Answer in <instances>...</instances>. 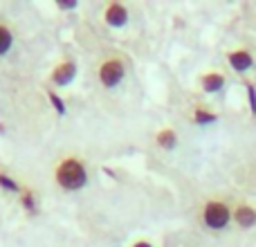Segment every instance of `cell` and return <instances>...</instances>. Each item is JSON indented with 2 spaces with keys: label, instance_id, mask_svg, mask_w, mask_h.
<instances>
[{
  "label": "cell",
  "instance_id": "cell-3",
  "mask_svg": "<svg viewBox=\"0 0 256 247\" xmlns=\"http://www.w3.org/2000/svg\"><path fill=\"white\" fill-rule=\"evenodd\" d=\"M99 76H102V84L106 88H112V86H117L124 79V66L120 61H106L102 66V70H99Z\"/></svg>",
  "mask_w": 256,
  "mask_h": 247
},
{
  "label": "cell",
  "instance_id": "cell-2",
  "mask_svg": "<svg viewBox=\"0 0 256 247\" xmlns=\"http://www.w3.org/2000/svg\"><path fill=\"white\" fill-rule=\"evenodd\" d=\"M204 222L212 230H222L230 222V209L222 202H209L204 207Z\"/></svg>",
  "mask_w": 256,
  "mask_h": 247
},
{
  "label": "cell",
  "instance_id": "cell-16",
  "mask_svg": "<svg viewBox=\"0 0 256 247\" xmlns=\"http://www.w3.org/2000/svg\"><path fill=\"white\" fill-rule=\"evenodd\" d=\"M132 247H153V245H148V243H137V245H132Z\"/></svg>",
  "mask_w": 256,
  "mask_h": 247
},
{
  "label": "cell",
  "instance_id": "cell-11",
  "mask_svg": "<svg viewBox=\"0 0 256 247\" xmlns=\"http://www.w3.org/2000/svg\"><path fill=\"white\" fill-rule=\"evenodd\" d=\"M196 122L198 124H212V122H216V115H209V112H204V110H196Z\"/></svg>",
  "mask_w": 256,
  "mask_h": 247
},
{
  "label": "cell",
  "instance_id": "cell-7",
  "mask_svg": "<svg viewBox=\"0 0 256 247\" xmlns=\"http://www.w3.org/2000/svg\"><path fill=\"white\" fill-rule=\"evenodd\" d=\"M236 222L243 227H252L256 222V212L250 207H238L236 209Z\"/></svg>",
  "mask_w": 256,
  "mask_h": 247
},
{
  "label": "cell",
  "instance_id": "cell-6",
  "mask_svg": "<svg viewBox=\"0 0 256 247\" xmlns=\"http://www.w3.org/2000/svg\"><path fill=\"white\" fill-rule=\"evenodd\" d=\"M230 63H232V68L245 72L252 68L254 61H252V56H250V52H234V54H230Z\"/></svg>",
  "mask_w": 256,
  "mask_h": 247
},
{
  "label": "cell",
  "instance_id": "cell-13",
  "mask_svg": "<svg viewBox=\"0 0 256 247\" xmlns=\"http://www.w3.org/2000/svg\"><path fill=\"white\" fill-rule=\"evenodd\" d=\"M248 92H250V104H252V112L256 115V88L254 86H248Z\"/></svg>",
  "mask_w": 256,
  "mask_h": 247
},
{
  "label": "cell",
  "instance_id": "cell-10",
  "mask_svg": "<svg viewBox=\"0 0 256 247\" xmlns=\"http://www.w3.org/2000/svg\"><path fill=\"white\" fill-rule=\"evenodd\" d=\"M9 48H12V34H9V30L0 27V54H4Z\"/></svg>",
  "mask_w": 256,
  "mask_h": 247
},
{
  "label": "cell",
  "instance_id": "cell-5",
  "mask_svg": "<svg viewBox=\"0 0 256 247\" xmlns=\"http://www.w3.org/2000/svg\"><path fill=\"white\" fill-rule=\"evenodd\" d=\"M74 74H76L74 63H63V66H58L56 70H54V81H56L58 86H68L74 79Z\"/></svg>",
  "mask_w": 256,
  "mask_h": 247
},
{
  "label": "cell",
  "instance_id": "cell-8",
  "mask_svg": "<svg viewBox=\"0 0 256 247\" xmlns=\"http://www.w3.org/2000/svg\"><path fill=\"white\" fill-rule=\"evenodd\" d=\"M222 84H225V79H222V74H207L202 79V88L207 90V92H218V90L222 88Z\"/></svg>",
  "mask_w": 256,
  "mask_h": 247
},
{
  "label": "cell",
  "instance_id": "cell-1",
  "mask_svg": "<svg viewBox=\"0 0 256 247\" xmlns=\"http://www.w3.org/2000/svg\"><path fill=\"white\" fill-rule=\"evenodd\" d=\"M56 180L63 189H81L88 176H86V168L79 160H66L56 171Z\"/></svg>",
  "mask_w": 256,
  "mask_h": 247
},
{
  "label": "cell",
  "instance_id": "cell-9",
  "mask_svg": "<svg viewBox=\"0 0 256 247\" xmlns=\"http://www.w3.org/2000/svg\"><path fill=\"white\" fill-rule=\"evenodd\" d=\"M158 144L164 146V148H173V146H176V132L164 128V130L158 135Z\"/></svg>",
  "mask_w": 256,
  "mask_h": 247
},
{
  "label": "cell",
  "instance_id": "cell-15",
  "mask_svg": "<svg viewBox=\"0 0 256 247\" xmlns=\"http://www.w3.org/2000/svg\"><path fill=\"white\" fill-rule=\"evenodd\" d=\"M61 7H63V9H72V7H76V2H74V0H63Z\"/></svg>",
  "mask_w": 256,
  "mask_h": 247
},
{
  "label": "cell",
  "instance_id": "cell-4",
  "mask_svg": "<svg viewBox=\"0 0 256 247\" xmlns=\"http://www.w3.org/2000/svg\"><path fill=\"white\" fill-rule=\"evenodd\" d=\"M126 18H128V14H126V9L122 7V4H110V7L106 9V22L108 25L122 27L126 22Z\"/></svg>",
  "mask_w": 256,
  "mask_h": 247
},
{
  "label": "cell",
  "instance_id": "cell-14",
  "mask_svg": "<svg viewBox=\"0 0 256 247\" xmlns=\"http://www.w3.org/2000/svg\"><path fill=\"white\" fill-rule=\"evenodd\" d=\"M0 184L12 189V191H18V184H14V180H9V178H4V176H0Z\"/></svg>",
  "mask_w": 256,
  "mask_h": 247
},
{
  "label": "cell",
  "instance_id": "cell-12",
  "mask_svg": "<svg viewBox=\"0 0 256 247\" xmlns=\"http://www.w3.org/2000/svg\"><path fill=\"white\" fill-rule=\"evenodd\" d=\"M50 102L54 104V108H56V110L61 112V115H63V112H66V106H63V102H61V99H58L54 92H50Z\"/></svg>",
  "mask_w": 256,
  "mask_h": 247
}]
</instances>
